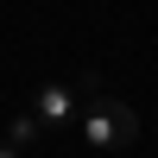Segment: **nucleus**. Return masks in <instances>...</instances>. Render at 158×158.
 <instances>
[{"label":"nucleus","mask_w":158,"mask_h":158,"mask_svg":"<svg viewBox=\"0 0 158 158\" xmlns=\"http://www.w3.org/2000/svg\"><path fill=\"white\" fill-rule=\"evenodd\" d=\"M82 139H89V146H101V152H120V146H133V139H139V114L127 108L120 95L101 89V95L82 101Z\"/></svg>","instance_id":"f257e3e1"},{"label":"nucleus","mask_w":158,"mask_h":158,"mask_svg":"<svg viewBox=\"0 0 158 158\" xmlns=\"http://www.w3.org/2000/svg\"><path fill=\"white\" fill-rule=\"evenodd\" d=\"M76 108H82V101H76L70 82H44L32 95V120L44 127V133H70V127H76Z\"/></svg>","instance_id":"f03ea898"},{"label":"nucleus","mask_w":158,"mask_h":158,"mask_svg":"<svg viewBox=\"0 0 158 158\" xmlns=\"http://www.w3.org/2000/svg\"><path fill=\"white\" fill-rule=\"evenodd\" d=\"M38 139H44V127H38L32 114H19V120L6 127V146H13V152H25V146H38Z\"/></svg>","instance_id":"7ed1b4c3"},{"label":"nucleus","mask_w":158,"mask_h":158,"mask_svg":"<svg viewBox=\"0 0 158 158\" xmlns=\"http://www.w3.org/2000/svg\"><path fill=\"white\" fill-rule=\"evenodd\" d=\"M0 158H19V152H13V146H6V139H0Z\"/></svg>","instance_id":"20e7f679"}]
</instances>
